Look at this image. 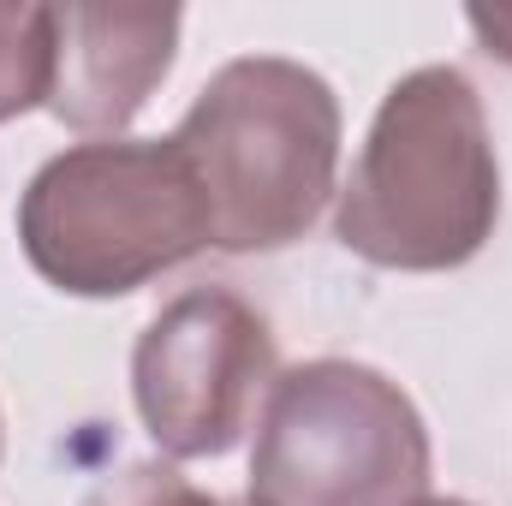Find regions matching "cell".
Wrapping results in <instances>:
<instances>
[{"mask_svg":"<svg viewBox=\"0 0 512 506\" xmlns=\"http://www.w3.org/2000/svg\"><path fill=\"white\" fill-rule=\"evenodd\" d=\"M465 24L477 30L483 54H495V60H507V66H512V0H495V6H471V12H465Z\"/></svg>","mask_w":512,"mask_h":506,"instance_id":"obj_9","label":"cell"},{"mask_svg":"<svg viewBox=\"0 0 512 506\" xmlns=\"http://www.w3.org/2000/svg\"><path fill=\"white\" fill-rule=\"evenodd\" d=\"M274 334L227 286H191L155 310L131 352V399L167 459H221L274 387Z\"/></svg>","mask_w":512,"mask_h":506,"instance_id":"obj_5","label":"cell"},{"mask_svg":"<svg viewBox=\"0 0 512 506\" xmlns=\"http://www.w3.org/2000/svg\"><path fill=\"white\" fill-rule=\"evenodd\" d=\"M173 143L203 191L215 251H286L334 197L340 102L322 72L245 54L197 90Z\"/></svg>","mask_w":512,"mask_h":506,"instance_id":"obj_2","label":"cell"},{"mask_svg":"<svg viewBox=\"0 0 512 506\" xmlns=\"http://www.w3.org/2000/svg\"><path fill=\"white\" fill-rule=\"evenodd\" d=\"M334 197V233L352 256L399 274L465 268L501 221V161L477 84L453 66L405 72Z\"/></svg>","mask_w":512,"mask_h":506,"instance_id":"obj_1","label":"cell"},{"mask_svg":"<svg viewBox=\"0 0 512 506\" xmlns=\"http://www.w3.org/2000/svg\"><path fill=\"white\" fill-rule=\"evenodd\" d=\"M54 60H60L54 6L36 0L0 6V126L54 96Z\"/></svg>","mask_w":512,"mask_h":506,"instance_id":"obj_7","label":"cell"},{"mask_svg":"<svg viewBox=\"0 0 512 506\" xmlns=\"http://www.w3.org/2000/svg\"><path fill=\"white\" fill-rule=\"evenodd\" d=\"M429 429L399 381L352 358L274 376L251 447L256 506H417Z\"/></svg>","mask_w":512,"mask_h":506,"instance_id":"obj_4","label":"cell"},{"mask_svg":"<svg viewBox=\"0 0 512 506\" xmlns=\"http://www.w3.org/2000/svg\"><path fill=\"white\" fill-rule=\"evenodd\" d=\"M0 453H6V417H0Z\"/></svg>","mask_w":512,"mask_h":506,"instance_id":"obj_11","label":"cell"},{"mask_svg":"<svg viewBox=\"0 0 512 506\" xmlns=\"http://www.w3.org/2000/svg\"><path fill=\"white\" fill-rule=\"evenodd\" d=\"M78 506H256V501L251 495H209L179 465L137 459V465H120L114 477H102Z\"/></svg>","mask_w":512,"mask_h":506,"instance_id":"obj_8","label":"cell"},{"mask_svg":"<svg viewBox=\"0 0 512 506\" xmlns=\"http://www.w3.org/2000/svg\"><path fill=\"white\" fill-rule=\"evenodd\" d=\"M60 60H54V120L84 137H120L173 72L179 6H54Z\"/></svg>","mask_w":512,"mask_h":506,"instance_id":"obj_6","label":"cell"},{"mask_svg":"<svg viewBox=\"0 0 512 506\" xmlns=\"http://www.w3.org/2000/svg\"><path fill=\"white\" fill-rule=\"evenodd\" d=\"M18 245L72 298H126L209 251V209L173 137H90L36 167Z\"/></svg>","mask_w":512,"mask_h":506,"instance_id":"obj_3","label":"cell"},{"mask_svg":"<svg viewBox=\"0 0 512 506\" xmlns=\"http://www.w3.org/2000/svg\"><path fill=\"white\" fill-rule=\"evenodd\" d=\"M417 506H471V501H429V495H423Z\"/></svg>","mask_w":512,"mask_h":506,"instance_id":"obj_10","label":"cell"}]
</instances>
